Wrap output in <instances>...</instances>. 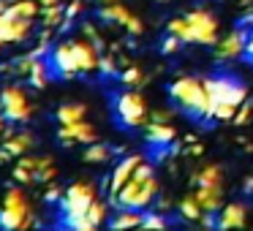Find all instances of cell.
Returning a JSON list of instances; mask_svg holds the SVG:
<instances>
[{
  "instance_id": "cell-1",
  "label": "cell",
  "mask_w": 253,
  "mask_h": 231,
  "mask_svg": "<svg viewBox=\"0 0 253 231\" xmlns=\"http://www.w3.org/2000/svg\"><path fill=\"white\" fill-rule=\"evenodd\" d=\"M166 30L171 36H177L182 44L212 46L220 38V19L212 8L199 6V8H191L188 14H182V17H174L166 25Z\"/></svg>"
},
{
  "instance_id": "cell-2",
  "label": "cell",
  "mask_w": 253,
  "mask_h": 231,
  "mask_svg": "<svg viewBox=\"0 0 253 231\" xmlns=\"http://www.w3.org/2000/svg\"><path fill=\"white\" fill-rule=\"evenodd\" d=\"M207 98H210V112L207 120L218 122H231L242 104L248 101V87L237 82V77H207Z\"/></svg>"
},
{
  "instance_id": "cell-3",
  "label": "cell",
  "mask_w": 253,
  "mask_h": 231,
  "mask_svg": "<svg viewBox=\"0 0 253 231\" xmlns=\"http://www.w3.org/2000/svg\"><path fill=\"white\" fill-rule=\"evenodd\" d=\"M155 196H158V177H155V169L147 163V160H142L139 163V169L133 171V177L126 182V188H123L120 193H117L115 198H112V207H126V209H147L150 204L155 201Z\"/></svg>"
},
{
  "instance_id": "cell-4",
  "label": "cell",
  "mask_w": 253,
  "mask_h": 231,
  "mask_svg": "<svg viewBox=\"0 0 253 231\" xmlns=\"http://www.w3.org/2000/svg\"><path fill=\"white\" fill-rule=\"evenodd\" d=\"M95 198H98V191H95L93 182L79 180V182H74V185H68L66 193H63V198H60L63 223L77 229V231H93V226H90V220H87V209Z\"/></svg>"
},
{
  "instance_id": "cell-5",
  "label": "cell",
  "mask_w": 253,
  "mask_h": 231,
  "mask_svg": "<svg viewBox=\"0 0 253 231\" xmlns=\"http://www.w3.org/2000/svg\"><path fill=\"white\" fill-rule=\"evenodd\" d=\"M169 95L174 106L196 120H207L210 112V98H207V84L202 77H177L169 84Z\"/></svg>"
},
{
  "instance_id": "cell-6",
  "label": "cell",
  "mask_w": 253,
  "mask_h": 231,
  "mask_svg": "<svg viewBox=\"0 0 253 231\" xmlns=\"http://www.w3.org/2000/svg\"><path fill=\"white\" fill-rule=\"evenodd\" d=\"M33 209L28 204V196L22 193V188H8L3 196V209H0V229H28L33 226Z\"/></svg>"
},
{
  "instance_id": "cell-7",
  "label": "cell",
  "mask_w": 253,
  "mask_h": 231,
  "mask_svg": "<svg viewBox=\"0 0 253 231\" xmlns=\"http://www.w3.org/2000/svg\"><path fill=\"white\" fill-rule=\"evenodd\" d=\"M115 112H117V120L126 128H144V122L150 120L147 98L133 87H128L126 93H120L115 98Z\"/></svg>"
},
{
  "instance_id": "cell-8",
  "label": "cell",
  "mask_w": 253,
  "mask_h": 231,
  "mask_svg": "<svg viewBox=\"0 0 253 231\" xmlns=\"http://www.w3.org/2000/svg\"><path fill=\"white\" fill-rule=\"evenodd\" d=\"M0 115L8 122H28L33 115V104H30L28 93L19 84H6L0 90Z\"/></svg>"
},
{
  "instance_id": "cell-9",
  "label": "cell",
  "mask_w": 253,
  "mask_h": 231,
  "mask_svg": "<svg viewBox=\"0 0 253 231\" xmlns=\"http://www.w3.org/2000/svg\"><path fill=\"white\" fill-rule=\"evenodd\" d=\"M144 136H147L150 144H155V147H166V144L174 142L177 136V128L171 125V112H153L150 115V120L144 122Z\"/></svg>"
},
{
  "instance_id": "cell-10",
  "label": "cell",
  "mask_w": 253,
  "mask_h": 231,
  "mask_svg": "<svg viewBox=\"0 0 253 231\" xmlns=\"http://www.w3.org/2000/svg\"><path fill=\"white\" fill-rule=\"evenodd\" d=\"M49 68L55 74H60L63 79L79 77V60H77V52H74V41H60V44L52 46Z\"/></svg>"
},
{
  "instance_id": "cell-11",
  "label": "cell",
  "mask_w": 253,
  "mask_h": 231,
  "mask_svg": "<svg viewBox=\"0 0 253 231\" xmlns=\"http://www.w3.org/2000/svg\"><path fill=\"white\" fill-rule=\"evenodd\" d=\"M98 17H101V19H106V22L123 25V28H126L131 36H142V33H144L142 19H139L136 14L131 11V8L123 6L120 0H115V3H104V6L98 8Z\"/></svg>"
},
{
  "instance_id": "cell-12",
  "label": "cell",
  "mask_w": 253,
  "mask_h": 231,
  "mask_svg": "<svg viewBox=\"0 0 253 231\" xmlns=\"http://www.w3.org/2000/svg\"><path fill=\"white\" fill-rule=\"evenodd\" d=\"M142 160H144V158H142V155H136V153H133V155H126V158L117 160V166L112 169L109 180H106V193H109V201L123 191V188H126V182L133 177V171L139 169V163H142Z\"/></svg>"
},
{
  "instance_id": "cell-13",
  "label": "cell",
  "mask_w": 253,
  "mask_h": 231,
  "mask_svg": "<svg viewBox=\"0 0 253 231\" xmlns=\"http://www.w3.org/2000/svg\"><path fill=\"white\" fill-rule=\"evenodd\" d=\"M212 46H215V57H218L220 63H231V60H237V57L245 55L248 33L245 30H231V33L220 36Z\"/></svg>"
},
{
  "instance_id": "cell-14",
  "label": "cell",
  "mask_w": 253,
  "mask_h": 231,
  "mask_svg": "<svg viewBox=\"0 0 253 231\" xmlns=\"http://www.w3.org/2000/svg\"><path fill=\"white\" fill-rule=\"evenodd\" d=\"M57 139H60L66 147H74V144H93V142H98V131H95L93 122L77 120V122H68V125H60Z\"/></svg>"
},
{
  "instance_id": "cell-15",
  "label": "cell",
  "mask_w": 253,
  "mask_h": 231,
  "mask_svg": "<svg viewBox=\"0 0 253 231\" xmlns=\"http://www.w3.org/2000/svg\"><path fill=\"white\" fill-rule=\"evenodd\" d=\"M196 198L207 215H215L223 207V182H196Z\"/></svg>"
},
{
  "instance_id": "cell-16",
  "label": "cell",
  "mask_w": 253,
  "mask_h": 231,
  "mask_svg": "<svg viewBox=\"0 0 253 231\" xmlns=\"http://www.w3.org/2000/svg\"><path fill=\"white\" fill-rule=\"evenodd\" d=\"M248 220V207L242 201H229L223 204V207L218 209V220H215V226L218 229H240V226H245Z\"/></svg>"
},
{
  "instance_id": "cell-17",
  "label": "cell",
  "mask_w": 253,
  "mask_h": 231,
  "mask_svg": "<svg viewBox=\"0 0 253 231\" xmlns=\"http://www.w3.org/2000/svg\"><path fill=\"white\" fill-rule=\"evenodd\" d=\"M144 212L142 209H126V207H117L115 218H109V229H133V226H142Z\"/></svg>"
},
{
  "instance_id": "cell-18",
  "label": "cell",
  "mask_w": 253,
  "mask_h": 231,
  "mask_svg": "<svg viewBox=\"0 0 253 231\" xmlns=\"http://www.w3.org/2000/svg\"><path fill=\"white\" fill-rule=\"evenodd\" d=\"M177 209H180L182 220H191V223H202V218L207 212L202 209V204H199L196 193H188V196L180 198V204H177Z\"/></svg>"
},
{
  "instance_id": "cell-19",
  "label": "cell",
  "mask_w": 253,
  "mask_h": 231,
  "mask_svg": "<svg viewBox=\"0 0 253 231\" xmlns=\"http://www.w3.org/2000/svg\"><path fill=\"white\" fill-rule=\"evenodd\" d=\"M8 17H25V19H36L39 17V3L36 0H11L6 8Z\"/></svg>"
},
{
  "instance_id": "cell-20",
  "label": "cell",
  "mask_w": 253,
  "mask_h": 231,
  "mask_svg": "<svg viewBox=\"0 0 253 231\" xmlns=\"http://www.w3.org/2000/svg\"><path fill=\"white\" fill-rule=\"evenodd\" d=\"M84 117H87V106L84 104H63L60 109H57V122H60V125L84 120Z\"/></svg>"
},
{
  "instance_id": "cell-21",
  "label": "cell",
  "mask_w": 253,
  "mask_h": 231,
  "mask_svg": "<svg viewBox=\"0 0 253 231\" xmlns=\"http://www.w3.org/2000/svg\"><path fill=\"white\" fill-rule=\"evenodd\" d=\"M3 147H6L14 158H19V155H25L33 147V136H30V133H14L11 139H3Z\"/></svg>"
},
{
  "instance_id": "cell-22",
  "label": "cell",
  "mask_w": 253,
  "mask_h": 231,
  "mask_svg": "<svg viewBox=\"0 0 253 231\" xmlns=\"http://www.w3.org/2000/svg\"><path fill=\"white\" fill-rule=\"evenodd\" d=\"M28 82L33 84L36 90H44L46 84H49V66H46L44 60H36L33 66H30V71H28Z\"/></svg>"
},
{
  "instance_id": "cell-23",
  "label": "cell",
  "mask_w": 253,
  "mask_h": 231,
  "mask_svg": "<svg viewBox=\"0 0 253 231\" xmlns=\"http://www.w3.org/2000/svg\"><path fill=\"white\" fill-rule=\"evenodd\" d=\"M87 220H90V226H93V229L104 226L106 220H109V204L101 201V198H95V201L90 204V209H87Z\"/></svg>"
},
{
  "instance_id": "cell-24",
  "label": "cell",
  "mask_w": 253,
  "mask_h": 231,
  "mask_svg": "<svg viewBox=\"0 0 253 231\" xmlns=\"http://www.w3.org/2000/svg\"><path fill=\"white\" fill-rule=\"evenodd\" d=\"M84 160H87V163H109L112 150L106 147V144L93 142V144H87V150H84Z\"/></svg>"
},
{
  "instance_id": "cell-25",
  "label": "cell",
  "mask_w": 253,
  "mask_h": 231,
  "mask_svg": "<svg viewBox=\"0 0 253 231\" xmlns=\"http://www.w3.org/2000/svg\"><path fill=\"white\" fill-rule=\"evenodd\" d=\"M44 28H60L63 25V19H66V6L63 3H55V6H44Z\"/></svg>"
},
{
  "instance_id": "cell-26",
  "label": "cell",
  "mask_w": 253,
  "mask_h": 231,
  "mask_svg": "<svg viewBox=\"0 0 253 231\" xmlns=\"http://www.w3.org/2000/svg\"><path fill=\"white\" fill-rule=\"evenodd\" d=\"M120 82L126 84V87H139V84L147 82V77H144V71L139 66H131V68H126V71H120Z\"/></svg>"
},
{
  "instance_id": "cell-27",
  "label": "cell",
  "mask_w": 253,
  "mask_h": 231,
  "mask_svg": "<svg viewBox=\"0 0 253 231\" xmlns=\"http://www.w3.org/2000/svg\"><path fill=\"white\" fill-rule=\"evenodd\" d=\"M55 174H57V169L52 166V158H39V166H36V171H33L36 182H52Z\"/></svg>"
},
{
  "instance_id": "cell-28",
  "label": "cell",
  "mask_w": 253,
  "mask_h": 231,
  "mask_svg": "<svg viewBox=\"0 0 253 231\" xmlns=\"http://www.w3.org/2000/svg\"><path fill=\"white\" fill-rule=\"evenodd\" d=\"M36 60H39V57H33V55H30V52H28V55H25V57H17V60L11 63V66H14V74H19V77H28L30 66H33Z\"/></svg>"
},
{
  "instance_id": "cell-29",
  "label": "cell",
  "mask_w": 253,
  "mask_h": 231,
  "mask_svg": "<svg viewBox=\"0 0 253 231\" xmlns=\"http://www.w3.org/2000/svg\"><path fill=\"white\" fill-rule=\"evenodd\" d=\"M251 117H253V104H251V101H245V104L237 109V115H234V120H231V122H237V125H245Z\"/></svg>"
},
{
  "instance_id": "cell-30",
  "label": "cell",
  "mask_w": 253,
  "mask_h": 231,
  "mask_svg": "<svg viewBox=\"0 0 253 231\" xmlns=\"http://www.w3.org/2000/svg\"><path fill=\"white\" fill-rule=\"evenodd\" d=\"M98 71L101 74H117V66H115V57L112 55H101V60H98Z\"/></svg>"
},
{
  "instance_id": "cell-31",
  "label": "cell",
  "mask_w": 253,
  "mask_h": 231,
  "mask_svg": "<svg viewBox=\"0 0 253 231\" xmlns=\"http://www.w3.org/2000/svg\"><path fill=\"white\" fill-rule=\"evenodd\" d=\"M166 226V218H161V215H144V220H142V229H164Z\"/></svg>"
},
{
  "instance_id": "cell-32",
  "label": "cell",
  "mask_w": 253,
  "mask_h": 231,
  "mask_svg": "<svg viewBox=\"0 0 253 231\" xmlns=\"http://www.w3.org/2000/svg\"><path fill=\"white\" fill-rule=\"evenodd\" d=\"M180 44H182V41L180 38H177V36H166V41H164V44H161V52H164V55H171V52H177V49H180Z\"/></svg>"
},
{
  "instance_id": "cell-33",
  "label": "cell",
  "mask_w": 253,
  "mask_h": 231,
  "mask_svg": "<svg viewBox=\"0 0 253 231\" xmlns=\"http://www.w3.org/2000/svg\"><path fill=\"white\" fill-rule=\"evenodd\" d=\"M14 180L17 182H36V177H33V171L30 169H25V166H14Z\"/></svg>"
},
{
  "instance_id": "cell-34",
  "label": "cell",
  "mask_w": 253,
  "mask_h": 231,
  "mask_svg": "<svg viewBox=\"0 0 253 231\" xmlns=\"http://www.w3.org/2000/svg\"><path fill=\"white\" fill-rule=\"evenodd\" d=\"M44 198H46V201H60V198H63V191H60V188H57V185H52V182H49V185H46V193H44Z\"/></svg>"
},
{
  "instance_id": "cell-35",
  "label": "cell",
  "mask_w": 253,
  "mask_h": 231,
  "mask_svg": "<svg viewBox=\"0 0 253 231\" xmlns=\"http://www.w3.org/2000/svg\"><path fill=\"white\" fill-rule=\"evenodd\" d=\"M17 163H19V166H25V169H30V171H36V166H39V158H30V155H19Z\"/></svg>"
},
{
  "instance_id": "cell-36",
  "label": "cell",
  "mask_w": 253,
  "mask_h": 231,
  "mask_svg": "<svg viewBox=\"0 0 253 231\" xmlns=\"http://www.w3.org/2000/svg\"><path fill=\"white\" fill-rule=\"evenodd\" d=\"M245 57L251 60V66H253V30H251V36H248V46H245Z\"/></svg>"
},
{
  "instance_id": "cell-37",
  "label": "cell",
  "mask_w": 253,
  "mask_h": 231,
  "mask_svg": "<svg viewBox=\"0 0 253 231\" xmlns=\"http://www.w3.org/2000/svg\"><path fill=\"white\" fill-rule=\"evenodd\" d=\"M11 158H14V155L8 153V150L3 147V144H0V163H6V160H11Z\"/></svg>"
},
{
  "instance_id": "cell-38",
  "label": "cell",
  "mask_w": 253,
  "mask_h": 231,
  "mask_svg": "<svg viewBox=\"0 0 253 231\" xmlns=\"http://www.w3.org/2000/svg\"><path fill=\"white\" fill-rule=\"evenodd\" d=\"M245 191L253 193V177H248V180H245Z\"/></svg>"
},
{
  "instance_id": "cell-39",
  "label": "cell",
  "mask_w": 253,
  "mask_h": 231,
  "mask_svg": "<svg viewBox=\"0 0 253 231\" xmlns=\"http://www.w3.org/2000/svg\"><path fill=\"white\" fill-rule=\"evenodd\" d=\"M55 3H60V0H41V6H55Z\"/></svg>"
},
{
  "instance_id": "cell-40",
  "label": "cell",
  "mask_w": 253,
  "mask_h": 231,
  "mask_svg": "<svg viewBox=\"0 0 253 231\" xmlns=\"http://www.w3.org/2000/svg\"><path fill=\"white\" fill-rule=\"evenodd\" d=\"M6 122H8V120H6L3 115H0V133H3V128H6Z\"/></svg>"
},
{
  "instance_id": "cell-41",
  "label": "cell",
  "mask_w": 253,
  "mask_h": 231,
  "mask_svg": "<svg viewBox=\"0 0 253 231\" xmlns=\"http://www.w3.org/2000/svg\"><path fill=\"white\" fill-rule=\"evenodd\" d=\"M104 3H115V0H101V6H104Z\"/></svg>"
},
{
  "instance_id": "cell-42",
  "label": "cell",
  "mask_w": 253,
  "mask_h": 231,
  "mask_svg": "<svg viewBox=\"0 0 253 231\" xmlns=\"http://www.w3.org/2000/svg\"><path fill=\"white\" fill-rule=\"evenodd\" d=\"M158 3H166V0H158Z\"/></svg>"
}]
</instances>
